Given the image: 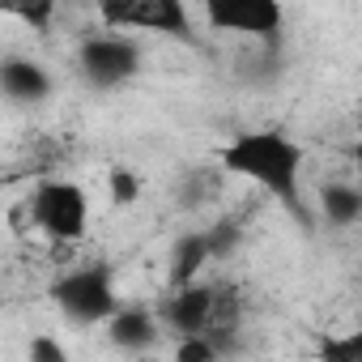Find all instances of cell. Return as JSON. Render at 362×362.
Instances as JSON below:
<instances>
[{"label":"cell","mask_w":362,"mask_h":362,"mask_svg":"<svg viewBox=\"0 0 362 362\" xmlns=\"http://www.w3.org/2000/svg\"><path fill=\"white\" fill-rule=\"evenodd\" d=\"M175 358H179V362H214V358H222V349H218V341H214V337L197 332V337H179Z\"/></svg>","instance_id":"5bb4252c"},{"label":"cell","mask_w":362,"mask_h":362,"mask_svg":"<svg viewBox=\"0 0 362 362\" xmlns=\"http://www.w3.org/2000/svg\"><path fill=\"white\" fill-rule=\"evenodd\" d=\"M103 328H107V337H111L115 349H124V354H149L158 345V337H162L166 324L149 307H119Z\"/></svg>","instance_id":"ba28073f"},{"label":"cell","mask_w":362,"mask_h":362,"mask_svg":"<svg viewBox=\"0 0 362 362\" xmlns=\"http://www.w3.org/2000/svg\"><path fill=\"white\" fill-rule=\"evenodd\" d=\"M52 90H56V81L39 60L9 56L0 64V94H5L13 107H39V103L52 98Z\"/></svg>","instance_id":"52a82bcc"},{"label":"cell","mask_w":362,"mask_h":362,"mask_svg":"<svg viewBox=\"0 0 362 362\" xmlns=\"http://www.w3.org/2000/svg\"><path fill=\"white\" fill-rule=\"evenodd\" d=\"M52 303L56 311L73 324V328H98L119 311V294H115V273L107 260L94 264H77L69 273H60L52 281Z\"/></svg>","instance_id":"7a4b0ae2"},{"label":"cell","mask_w":362,"mask_h":362,"mask_svg":"<svg viewBox=\"0 0 362 362\" xmlns=\"http://www.w3.org/2000/svg\"><path fill=\"white\" fill-rule=\"evenodd\" d=\"M77 69L94 90H119L141 73V47L124 30H103L77 47Z\"/></svg>","instance_id":"5b68a950"},{"label":"cell","mask_w":362,"mask_h":362,"mask_svg":"<svg viewBox=\"0 0 362 362\" xmlns=\"http://www.w3.org/2000/svg\"><path fill=\"white\" fill-rule=\"evenodd\" d=\"M98 18L107 30L197 43V22H192L184 0H98Z\"/></svg>","instance_id":"277c9868"},{"label":"cell","mask_w":362,"mask_h":362,"mask_svg":"<svg viewBox=\"0 0 362 362\" xmlns=\"http://www.w3.org/2000/svg\"><path fill=\"white\" fill-rule=\"evenodd\" d=\"M26 354H30V362H69V349L52 337H35Z\"/></svg>","instance_id":"2e32d148"},{"label":"cell","mask_w":362,"mask_h":362,"mask_svg":"<svg viewBox=\"0 0 362 362\" xmlns=\"http://www.w3.org/2000/svg\"><path fill=\"white\" fill-rule=\"evenodd\" d=\"M205 26L218 35H239L256 43H277L286 26V5L281 0H201Z\"/></svg>","instance_id":"8992f818"},{"label":"cell","mask_w":362,"mask_h":362,"mask_svg":"<svg viewBox=\"0 0 362 362\" xmlns=\"http://www.w3.org/2000/svg\"><path fill=\"white\" fill-rule=\"evenodd\" d=\"M349 158H354V166H358V175H362V141L349 145Z\"/></svg>","instance_id":"e0dca14e"},{"label":"cell","mask_w":362,"mask_h":362,"mask_svg":"<svg viewBox=\"0 0 362 362\" xmlns=\"http://www.w3.org/2000/svg\"><path fill=\"white\" fill-rule=\"evenodd\" d=\"M315 354L324 362H362V328L341 332V337H320L315 341Z\"/></svg>","instance_id":"7c38bea8"},{"label":"cell","mask_w":362,"mask_h":362,"mask_svg":"<svg viewBox=\"0 0 362 362\" xmlns=\"http://www.w3.org/2000/svg\"><path fill=\"white\" fill-rule=\"evenodd\" d=\"M56 9H60V0H0V13H9V18H18L35 30H47Z\"/></svg>","instance_id":"8fae6325"},{"label":"cell","mask_w":362,"mask_h":362,"mask_svg":"<svg viewBox=\"0 0 362 362\" xmlns=\"http://www.w3.org/2000/svg\"><path fill=\"white\" fill-rule=\"evenodd\" d=\"M209 239H214L218 260H226V256H235V247L243 243V226H239L235 218H222V222H214V226H209Z\"/></svg>","instance_id":"9a60e30c"},{"label":"cell","mask_w":362,"mask_h":362,"mask_svg":"<svg viewBox=\"0 0 362 362\" xmlns=\"http://www.w3.org/2000/svg\"><path fill=\"white\" fill-rule=\"evenodd\" d=\"M30 226L52 243H81L90 230V197L73 179H39L26 201Z\"/></svg>","instance_id":"3957f363"},{"label":"cell","mask_w":362,"mask_h":362,"mask_svg":"<svg viewBox=\"0 0 362 362\" xmlns=\"http://www.w3.org/2000/svg\"><path fill=\"white\" fill-rule=\"evenodd\" d=\"M320 218L328 226H354L362 218V188L354 184H324L320 188Z\"/></svg>","instance_id":"30bf717a"},{"label":"cell","mask_w":362,"mask_h":362,"mask_svg":"<svg viewBox=\"0 0 362 362\" xmlns=\"http://www.w3.org/2000/svg\"><path fill=\"white\" fill-rule=\"evenodd\" d=\"M218 260V252H214V239H209V226H201V230H184L175 239V247H170V264H166V277H170V286H184V281H197V277H205V269Z\"/></svg>","instance_id":"9c48e42d"},{"label":"cell","mask_w":362,"mask_h":362,"mask_svg":"<svg viewBox=\"0 0 362 362\" xmlns=\"http://www.w3.org/2000/svg\"><path fill=\"white\" fill-rule=\"evenodd\" d=\"M107 184H111V205H136V197H141V175H136V170L111 166Z\"/></svg>","instance_id":"4fadbf2b"},{"label":"cell","mask_w":362,"mask_h":362,"mask_svg":"<svg viewBox=\"0 0 362 362\" xmlns=\"http://www.w3.org/2000/svg\"><path fill=\"white\" fill-rule=\"evenodd\" d=\"M303 145L286 132V128H247V132H235L222 149H218V166L226 175H239L247 184L264 188L286 214L294 218H307L303 209Z\"/></svg>","instance_id":"6da1fadb"}]
</instances>
